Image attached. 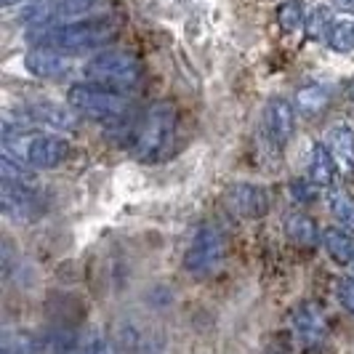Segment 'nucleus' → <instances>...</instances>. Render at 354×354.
<instances>
[{
  "label": "nucleus",
  "mask_w": 354,
  "mask_h": 354,
  "mask_svg": "<svg viewBox=\"0 0 354 354\" xmlns=\"http://www.w3.org/2000/svg\"><path fill=\"white\" fill-rule=\"evenodd\" d=\"M118 32V24L106 17H91L67 24H51L43 30H32L30 40L46 48H56L62 53H83L96 51L106 46Z\"/></svg>",
  "instance_id": "nucleus-1"
},
{
  "label": "nucleus",
  "mask_w": 354,
  "mask_h": 354,
  "mask_svg": "<svg viewBox=\"0 0 354 354\" xmlns=\"http://www.w3.org/2000/svg\"><path fill=\"white\" fill-rule=\"evenodd\" d=\"M174 133H176V109L171 102H158L149 106L144 120L136 125L131 136V155L139 162L152 165L165 158L174 142Z\"/></svg>",
  "instance_id": "nucleus-2"
},
{
  "label": "nucleus",
  "mask_w": 354,
  "mask_h": 354,
  "mask_svg": "<svg viewBox=\"0 0 354 354\" xmlns=\"http://www.w3.org/2000/svg\"><path fill=\"white\" fill-rule=\"evenodd\" d=\"M67 104L80 118H88V120H96V123H118L128 112V96L120 93V91L104 88L99 83L83 80V83L70 86Z\"/></svg>",
  "instance_id": "nucleus-3"
},
{
  "label": "nucleus",
  "mask_w": 354,
  "mask_h": 354,
  "mask_svg": "<svg viewBox=\"0 0 354 354\" xmlns=\"http://www.w3.org/2000/svg\"><path fill=\"white\" fill-rule=\"evenodd\" d=\"M83 77L91 80V83L104 86V88L128 93V91H133L139 83H142L144 67L133 53L104 51V53H96L93 59L86 62V67H83Z\"/></svg>",
  "instance_id": "nucleus-4"
},
{
  "label": "nucleus",
  "mask_w": 354,
  "mask_h": 354,
  "mask_svg": "<svg viewBox=\"0 0 354 354\" xmlns=\"http://www.w3.org/2000/svg\"><path fill=\"white\" fill-rule=\"evenodd\" d=\"M224 256H227L224 234L216 227L205 224V227L197 230V234L189 243V248L184 253V269L192 277H208V274H213L218 266L224 264Z\"/></svg>",
  "instance_id": "nucleus-5"
},
{
  "label": "nucleus",
  "mask_w": 354,
  "mask_h": 354,
  "mask_svg": "<svg viewBox=\"0 0 354 354\" xmlns=\"http://www.w3.org/2000/svg\"><path fill=\"white\" fill-rule=\"evenodd\" d=\"M67 155H70V142L62 133H37L27 142L21 160L35 171H53L67 160Z\"/></svg>",
  "instance_id": "nucleus-6"
},
{
  "label": "nucleus",
  "mask_w": 354,
  "mask_h": 354,
  "mask_svg": "<svg viewBox=\"0 0 354 354\" xmlns=\"http://www.w3.org/2000/svg\"><path fill=\"white\" fill-rule=\"evenodd\" d=\"M296 120H299V112L296 104L288 102L285 96H272L264 106V128L269 133V139L274 147H288V142L293 139L296 133Z\"/></svg>",
  "instance_id": "nucleus-7"
},
{
  "label": "nucleus",
  "mask_w": 354,
  "mask_h": 354,
  "mask_svg": "<svg viewBox=\"0 0 354 354\" xmlns=\"http://www.w3.org/2000/svg\"><path fill=\"white\" fill-rule=\"evenodd\" d=\"M227 205L243 218H264L269 213V195L264 187L250 184V181H237L227 189Z\"/></svg>",
  "instance_id": "nucleus-8"
},
{
  "label": "nucleus",
  "mask_w": 354,
  "mask_h": 354,
  "mask_svg": "<svg viewBox=\"0 0 354 354\" xmlns=\"http://www.w3.org/2000/svg\"><path fill=\"white\" fill-rule=\"evenodd\" d=\"M24 118L32 125H46L56 133H75L77 131V112L70 104H56V102H35L24 109Z\"/></svg>",
  "instance_id": "nucleus-9"
},
{
  "label": "nucleus",
  "mask_w": 354,
  "mask_h": 354,
  "mask_svg": "<svg viewBox=\"0 0 354 354\" xmlns=\"http://www.w3.org/2000/svg\"><path fill=\"white\" fill-rule=\"evenodd\" d=\"M24 67L30 75L43 77V80H62L70 72V56L56 48H46V46H35L32 51L24 56Z\"/></svg>",
  "instance_id": "nucleus-10"
},
{
  "label": "nucleus",
  "mask_w": 354,
  "mask_h": 354,
  "mask_svg": "<svg viewBox=\"0 0 354 354\" xmlns=\"http://www.w3.org/2000/svg\"><path fill=\"white\" fill-rule=\"evenodd\" d=\"M322 144L328 147V152H330L333 162L338 165V171L346 174V176H354V131L352 128L344 123L328 128L325 142Z\"/></svg>",
  "instance_id": "nucleus-11"
},
{
  "label": "nucleus",
  "mask_w": 354,
  "mask_h": 354,
  "mask_svg": "<svg viewBox=\"0 0 354 354\" xmlns=\"http://www.w3.org/2000/svg\"><path fill=\"white\" fill-rule=\"evenodd\" d=\"M293 328H296V336L301 338L306 346H317L325 341V319H322V312L312 301H304L296 306Z\"/></svg>",
  "instance_id": "nucleus-12"
},
{
  "label": "nucleus",
  "mask_w": 354,
  "mask_h": 354,
  "mask_svg": "<svg viewBox=\"0 0 354 354\" xmlns=\"http://www.w3.org/2000/svg\"><path fill=\"white\" fill-rule=\"evenodd\" d=\"M285 234L299 248H315L319 237H322V232L317 230V221L301 211H293L285 216Z\"/></svg>",
  "instance_id": "nucleus-13"
},
{
  "label": "nucleus",
  "mask_w": 354,
  "mask_h": 354,
  "mask_svg": "<svg viewBox=\"0 0 354 354\" xmlns=\"http://www.w3.org/2000/svg\"><path fill=\"white\" fill-rule=\"evenodd\" d=\"M336 176H338V165L330 158L328 147L317 142L312 147V155H309V181L317 189H330V187H336Z\"/></svg>",
  "instance_id": "nucleus-14"
},
{
  "label": "nucleus",
  "mask_w": 354,
  "mask_h": 354,
  "mask_svg": "<svg viewBox=\"0 0 354 354\" xmlns=\"http://www.w3.org/2000/svg\"><path fill=\"white\" fill-rule=\"evenodd\" d=\"M0 176H3V184L6 187H17V189H30V192H37V174L32 165H27L24 160L11 158L3 152L0 158Z\"/></svg>",
  "instance_id": "nucleus-15"
},
{
  "label": "nucleus",
  "mask_w": 354,
  "mask_h": 354,
  "mask_svg": "<svg viewBox=\"0 0 354 354\" xmlns=\"http://www.w3.org/2000/svg\"><path fill=\"white\" fill-rule=\"evenodd\" d=\"M3 211H6V216L27 221V218H35L40 213V200L30 189H17V187L3 184Z\"/></svg>",
  "instance_id": "nucleus-16"
},
{
  "label": "nucleus",
  "mask_w": 354,
  "mask_h": 354,
  "mask_svg": "<svg viewBox=\"0 0 354 354\" xmlns=\"http://www.w3.org/2000/svg\"><path fill=\"white\" fill-rule=\"evenodd\" d=\"M296 112L312 120V118H319L328 106H330V88L322 86V83H312V86H304V88L296 91Z\"/></svg>",
  "instance_id": "nucleus-17"
},
{
  "label": "nucleus",
  "mask_w": 354,
  "mask_h": 354,
  "mask_svg": "<svg viewBox=\"0 0 354 354\" xmlns=\"http://www.w3.org/2000/svg\"><path fill=\"white\" fill-rule=\"evenodd\" d=\"M322 245L328 250V256L336 261V264H352L354 259V240L352 234L341 227H325L322 230Z\"/></svg>",
  "instance_id": "nucleus-18"
},
{
  "label": "nucleus",
  "mask_w": 354,
  "mask_h": 354,
  "mask_svg": "<svg viewBox=\"0 0 354 354\" xmlns=\"http://www.w3.org/2000/svg\"><path fill=\"white\" fill-rule=\"evenodd\" d=\"M328 192V208L333 213V218H336V224L341 230H346L349 234H354V197L341 187H330V189H325Z\"/></svg>",
  "instance_id": "nucleus-19"
},
{
  "label": "nucleus",
  "mask_w": 354,
  "mask_h": 354,
  "mask_svg": "<svg viewBox=\"0 0 354 354\" xmlns=\"http://www.w3.org/2000/svg\"><path fill=\"white\" fill-rule=\"evenodd\" d=\"M277 27L283 30V32H299L301 27H306V6H304L301 0H285L277 6Z\"/></svg>",
  "instance_id": "nucleus-20"
},
{
  "label": "nucleus",
  "mask_w": 354,
  "mask_h": 354,
  "mask_svg": "<svg viewBox=\"0 0 354 354\" xmlns=\"http://www.w3.org/2000/svg\"><path fill=\"white\" fill-rule=\"evenodd\" d=\"M330 27H333V14H330V8L328 6H315L312 11H309V17H306V35L312 37V40H328L330 35Z\"/></svg>",
  "instance_id": "nucleus-21"
},
{
  "label": "nucleus",
  "mask_w": 354,
  "mask_h": 354,
  "mask_svg": "<svg viewBox=\"0 0 354 354\" xmlns=\"http://www.w3.org/2000/svg\"><path fill=\"white\" fill-rule=\"evenodd\" d=\"M328 46L336 53L354 51V19H338V21H333L330 35H328Z\"/></svg>",
  "instance_id": "nucleus-22"
},
{
  "label": "nucleus",
  "mask_w": 354,
  "mask_h": 354,
  "mask_svg": "<svg viewBox=\"0 0 354 354\" xmlns=\"http://www.w3.org/2000/svg\"><path fill=\"white\" fill-rule=\"evenodd\" d=\"M338 301L341 306L346 309V312H352L354 315V277H344V280H338Z\"/></svg>",
  "instance_id": "nucleus-23"
},
{
  "label": "nucleus",
  "mask_w": 354,
  "mask_h": 354,
  "mask_svg": "<svg viewBox=\"0 0 354 354\" xmlns=\"http://www.w3.org/2000/svg\"><path fill=\"white\" fill-rule=\"evenodd\" d=\"M86 349H88V354H118L115 344H112L109 338H104V336L88 338V341H86Z\"/></svg>",
  "instance_id": "nucleus-24"
},
{
  "label": "nucleus",
  "mask_w": 354,
  "mask_h": 354,
  "mask_svg": "<svg viewBox=\"0 0 354 354\" xmlns=\"http://www.w3.org/2000/svg\"><path fill=\"white\" fill-rule=\"evenodd\" d=\"M53 3H56L59 14H80V11H86L88 6H93L96 0H53Z\"/></svg>",
  "instance_id": "nucleus-25"
},
{
  "label": "nucleus",
  "mask_w": 354,
  "mask_h": 354,
  "mask_svg": "<svg viewBox=\"0 0 354 354\" xmlns=\"http://www.w3.org/2000/svg\"><path fill=\"white\" fill-rule=\"evenodd\" d=\"M315 189H317L315 184H306V181H290V195H293V200H299V203L312 200Z\"/></svg>",
  "instance_id": "nucleus-26"
},
{
  "label": "nucleus",
  "mask_w": 354,
  "mask_h": 354,
  "mask_svg": "<svg viewBox=\"0 0 354 354\" xmlns=\"http://www.w3.org/2000/svg\"><path fill=\"white\" fill-rule=\"evenodd\" d=\"M341 8H349V11H354V0H336Z\"/></svg>",
  "instance_id": "nucleus-27"
},
{
  "label": "nucleus",
  "mask_w": 354,
  "mask_h": 354,
  "mask_svg": "<svg viewBox=\"0 0 354 354\" xmlns=\"http://www.w3.org/2000/svg\"><path fill=\"white\" fill-rule=\"evenodd\" d=\"M67 354H88V349H86V344H80L77 349H72V352H67Z\"/></svg>",
  "instance_id": "nucleus-28"
},
{
  "label": "nucleus",
  "mask_w": 354,
  "mask_h": 354,
  "mask_svg": "<svg viewBox=\"0 0 354 354\" xmlns=\"http://www.w3.org/2000/svg\"><path fill=\"white\" fill-rule=\"evenodd\" d=\"M3 6H14V3H21V0H0Z\"/></svg>",
  "instance_id": "nucleus-29"
},
{
  "label": "nucleus",
  "mask_w": 354,
  "mask_h": 354,
  "mask_svg": "<svg viewBox=\"0 0 354 354\" xmlns=\"http://www.w3.org/2000/svg\"><path fill=\"white\" fill-rule=\"evenodd\" d=\"M349 96H352V102H354V83H352V91H349Z\"/></svg>",
  "instance_id": "nucleus-30"
},
{
  "label": "nucleus",
  "mask_w": 354,
  "mask_h": 354,
  "mask_svg": "<svg viewBox=\"0 0 354 354\" xmlns=\"http://www.w3.org/2000/svg\"><path fill=\"white\" fill-rule=\"evenodd\" d=\"M269 354H285V352H269Z\"/></svg>",
  "instance_id": "nucleus-31"
},
{
  "label": "nucleus",
  "mask_w": 354,
  "mask_h": 354,
  "mask_svg": "<svg viewBox=\"0 0 354 354\" xmlns=\"http://www.w3.org/2000/svg\"><path fill=\"white\" fill-rule=\"evenodd\" d=\"M352 269H354V259H352Z\"/></svg>",
  "instance_id": "nucleus-32"
}]
</instances>
